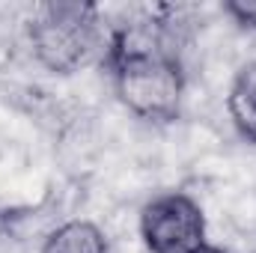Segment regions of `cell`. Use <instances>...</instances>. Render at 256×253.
<instances>
[{
	"label": "cell",
	"mask_w": 256,
	"mask_h": 253,
	"mask_svg": "<svg viewBox=\"0 0 256 253\" xmlns=\"http://www.w3.org/2000/svg\"><path fill=\"white\" fill-rule=\"evenodd\" d=\"M224 12L230 18H236L238 27H248V30H256V0H230L224 6Z\"/></svg>",
	"instance_id": "obj_6"
},
{
	"label": "cell",
	"mask_w": 256,
	"mask_h": 253,
	"mask_svg": "<svg viewBox=\"0 0 256 253\" xmlns=\"http://www.w3.org/2000/svg\"><path fill=\"white\" fill-rule=\"evenodd\" d=\"M226 110H230L236 131L248 143H256V63L238 68L230 86V96H226Z\"/></svg>",
	"instance_id": "obj_4"
},
{
	"label": "cell",
	"mask_w": 256,
	"mask_h": 253,
	"mask_svg": "<svg viewBox=\"0 0 256 253\" xmlns=\"http://www.w3.org/2000/svg\"><path fill=\"white\" fill-rule=\"evenodd\" d=\"M200 253H226V250H218V248H206V250H200Z\"/></svg>",
	"instance_id": "obj_7"
},
{
	"label": "cell",
	"mask_w": 256,
	"mask_h": 253,
	"mask_svg": "<svg viewBox=\"0 0 256 253\" xmlns=\"http://www.w3.org/2000/svg\"><path fill=\"white\" fill-rule=\"evenodd\" d=\"M39 253H108V238L90 220H66L45 238Z\"/></svg>",
	"instance_id": "obj_5"
},
{
	"label": "cell",
	"mask_w": 256,
	"mask_h": 253,
	"mask_svg": "<svg viewBox=\"0 0 256 253\" xmlns=\"http://www.w3.org/2000/svg\"><path fill=\"white\" fill-rule=\"evenodd\" d=\"M140 236L149 253H200L208 248L200 202L179 190L152 196L143 206Z\"/></svg>",
	"instance_id": "obj_3"
},
{
	"label": "cell",
	"mask_w": 256,
	"mask_h": 253,
	"mask_svg": "<svg viewBox=\"0 0 256 253\" xmlns=\"http://www.w3.org/2000/svg\"><path fill=\"white\" fill-rule=\"evenodd\" d=\"M104 60L120 102L146 122H170L179 114L185 72L170 18L146 15L110 33Z\"/></svg>",
	"instance_id": "obj_1"
},
{
	"label": "cell",
	"mask_w": 256,
	"mask_h": 253,
	"mask_svg": "<svg viewBox=\"0 0 256 253\" xmlns=\"http://www.w3.org/2000/svg\"><path fill=\"white\" fill-rule=\"evenodd\" d=\"M27 36L33 57L57 74H72L92 60L104 57L110 42L98 6L72 0L39 6L30 18Z\"/></svg>",
	"instance_id": "obj_2"
}]
</instances>
